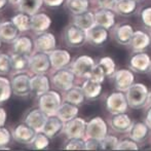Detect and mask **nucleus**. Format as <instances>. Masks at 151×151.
I'll return each instance as SVG.
<instances>
[{"label": "nucleus", "mask_w": 151, "mask_h": 151, "mask_svg": "<svg viewBox=\"0 0 151 151\" xmlns=\"http://www.w3.org/2000/svg\"><path fill=\"white\" fill-rule=\"evenodd\" d=\"M64 123L65 122L62 121L57 115L48 116L42 132H43L48 138H55L57 135H59L61 132H63Z\"/></svg>", "instance_id": "5701e85b"}, {"label": "nucleus", "mask_w": 151, "mask_h": 151, "mask_svg": "<svg viewBox=\"0 0 151 151\" xmlns=\"http://www.w3.org/2000/svg\"><path fill=\"white\" fill-rule=\"evenodd\" d=\"M67 150H86V138H71L65 144Z\"/></svg>", "instance_id": "ea45409f"}, {"label": "nucleus", "mask_w": 151, "mask_h": 151, "mask_svg": "<svg viewBox=\"0 0 151 151\" xmlns=\"http://www.w3.org/2000/svg\"><path fill=\"white\" fill-rule=\"evenodd\" d=\"M98 65L102 68V70L105 73L106 77H110L114 74V72L116 71V65L115 62L113 61V59H111L110 57H103L98 62Z\"/></svg>", "instance_id": "4c0bfd02"}, {"label": "nucleus", "mask_w": 151, "mask_h": 151, "mask_svg": "<svg viewBox=\"0 0 151 151\" xmlns=\"http://www.w3.org/2000/svg\"><path fill=\"white\" fill-rule=\"evenodd\" d=\"M75 74L73 71L68 68H62L58 69L52 76V83L57 90L66 91L73 86Z\"/></svg>", "instance_id": "7ed1b4c3"}, {"label": "nucleus", "mask_w": 151, "mask_h": 151, "mask_svg": "<svg viewBox=\"0 0 151 151\" xmlns=\"http://www.w3.org/2000/svg\"><path fill=\"white\" fill-rule=\"evenodd\" d=\"M50 138H48L43 132H39V133L36 134L35 139L32 142L33 148L37 150L45 149V148H47L48 145H50Z\"/></svg>", "instance_id": "58836bf2"}, {"label": "nucleus", "mask_w": 151, "mask_h": 151, "mask_svg": "<svg viewBox=\"0 0 151 151\" xmlns=\"http://www.w3.org/2000/svg\"><path fill=\"white\" fill-rule=\"evenodd\" d=\"M135 1H137V2H138V1H141V0H135Z\"/></svg>", "instance_id": "bf43d9fd"}, {"label": "nucleus", "mask_w": 151, "mask_h": 151, "mask_svg": "<svg viewBox=\"0 0 151 151\" xmlns=\"http://www.w3.org/2000/svg\"><path fill=\"white\" fill-rule=\"evenodd\" d=\"M12 93V81L6 77L0 76V104L7 101Z\"/></svg>", "instance_id": "e433bc0d"}, {"label": "nucleus", "mask_w": 151, "mask_h": 151, "mask_svg": "<svg viewBox=\"0 0 151 151\" xmlns=\"http://www.w3.org/2000/svg\"><path fill=\"white\" fill-rule=\"evenodd\" d=\"M12 70V61L10 57L3 52H0V74L5 75L8 74Z\"/></svg>", "instance_id": "79ce46f5"}, {"label": "nucleus", "mask_w": 151, "mask_h": 151, "mask_svg": "<svg viewBox=\"0 0 151 151\" xmlns=\"http://www.w3.org/2000/svg\"><path fill=\"white\" fill-rule=\"evenodd\" d=\"M10 140H12V134L6 127H0V147L2 146H6L9 144Z\"/></svg>", "instance_id": "de8ad7c7"}, {"label": "nucleus", "mask_w": 151, "mask_h": 151, "mask_svg": "<svg viewBox=\"0 0 151 151\" xmlns=\"http://www.w3.org/2000/svg\"><path fill=\"white\" fill-rule=\"evenodd\" d=\"M73 24L78 26L79 28L83 29V30H88L90 28L96 24L95 22V14L91 12H82L79 14H74L73 16Z\"/></svg>", "instance_id": "c756f323"}, {"label": "nucleus", "mask_w": 151, "mask_h": 151, "mask_svg": "<svg viewBox=\"0 0 151 151\" xmlns=\"http://www.w3.org/2000/svg\"><path fill=\"white\" fill-rule=\"evenodd\" d=\"M86 150H103L101 140L95 138H86Z\"/></svg>", "instance_id": "49530a36"}, {"label": "nucleus", "mask_w": 151, "mask_h": 151, "mask_svg": "<svg viewBox=\"0 0 151 151\" xmlns=\"http://www.w3.org/2000/svg\"><path fill=\"white\" fill-rule=\"evenodd\" d=\"M136 8H137V1L135 0H117L113 10L119 16L127 17L133 14Z\"/></svg>", "instance_id": "2f4dec72"}, {"label": "nucleus", "mask_w": 151, "mask_h": 151, "mask_svg": "<svg viewBox=\"0 0 151 151\" xmlns=\"http://www.w3.org/2000/svg\"><path fill=\"white\" fill-rule=\"evenodd\" d=\"M149 73L151 74V65H150V68H149Z\"/></svg>", "instance_id": "4d7b16f0"}, {"label": "nucleus", "mask_w": 151, "mask_h": 151, "mask_svg": "<svg viewBox=\"0 0 151 151\" xmlns=\"http://www.w3.org/2000/svg\"><path fill=\"white\" fill-rule=\"evenodd\" d=\"M134 32H135L134 28L131 25L123 24L116 27L113 32V35L117 43L121 44V45H129Z\"/></svg>", "instance_id": "b1692460"}, {"label": "nucleus", "mask_w": 151, "mask_h": 151, "mask_svg": "<svg viewBox=\"0 0 151 151\" xmlns=\"http://www.w3.org/2000/svg\"><path fill=\"white\" fill-rule=\"evenodd\" d=\"M138 149H139V147H138L137 142L134 141L131 138L119 141L117 148H116V150H138Z\"/></svg>", "instance_id": "37998d69"}, {"label": "nucleus", "mask_w": 151, "mask_h": 151, "mask_svg": "<svg viewBox=\"0 0 151 151\" xmlns=\"http://www.w3.org/2000/svg\"><path fill=\"white\" fill-rule=\"evenodd\" d=\"M86 121L81 117H74L73 119L64 123L63 132L68 139L71 138H86Z\"/></svg>", "instance_id": "6e6552de"}, {"label": "nucleus", "mask_w": 151, "mask_h": 151, "mask_svg": "<svg viewBox=\"0 0 151 151\" xmlns=\"http://www.w3.org/2000/svg\"><path fill=\"white\" fill-rule=\"evenodd\" d=\"M12 23L16 25V27L19 29L20 32H26L30 30V21L31 17L24 12H20V14H16L12 18Z\"/></svg>", "instance_id": "c9c22d12"}, {"label": "nucleus", "mask_w": 151, "mask_h": 151, "mask_svg": "<svg viewBox=\"0 0 151 151\" xmlns=\"http://www.w3.org/2000/svg\"><path fill=\"white\" fill-rule=\"evenodd\" d=\"M47 118L48 115L44 113L39 107L34 108L27 113L25 117V123L35 129L37 133H39V132H42Z\"/></svg>", "instance_id": "9b49d317"}, {"label": "nucleus", "mask_w": 151, "mask_h": 151, "mask_svg": "<svg viewBox=\"0 0 151 151\" xmlns=\"http://www.w3.org/2000/svg\"><path fill=\"white\" fill-rule=\"evenodd\" d=\"M95 61L90 56H80L74 60L73 63L71 64V70L75 76L78 77H90L91 71L95 67Z\"/></svg>", "instance_id": "0eeeda50"}, {"label": "nucleus", "mask_w": 151, "mask_h": 151, "mask_svg": "<svg viewBox=\"0 0 151 151\" xmlns=\"http://www.w3.org/2000/svg\"><path fill=\"white\" fill-rule=\"evenodd\" d=\"M50 82L45 74H35L31 77V91L37 97L50 91Z\"/></svg>", "instance_id": "aec40b11"}, {"label": "nucleus", "mask_w": 151, "mask_h": 151, "mask_svg": "<svg viewBox=\"0 0 151 151\" xmlns=\"http://www.w3.org/2000/svg\"><path fill=\"white\" fill-rule=\"evenodd\" d=\"M148 133H149V127H147V124L145 122H141V121L132 123L131 129L127 132L129 137L131 139H133L134 141H136L137 143L143 142L147 138Z\"/></svg>", "instance_id": "a878e982"}, {"label": "nucleus", "mask_w": 151, "mask_h": 151, "mask_svg": "<svg viewBox=\"0 0 151 151\" xmlns=\"http://www.w3.org/2000/svg\"><path fill=\"white\" fill-rule=\"evenodd\" d=\"M7 0H0V12H1L2 9H4L6 6V4H7Z\"/></svg>", "instance_id": "864d4df0"}, {"label": "nucleus", "mask_w": 151, "mask_h": 151, "mask_svg": "<svg viewBox=\"0 0 151 151\" xmlns=\"http://www.w3.org/2000/svg\"><path fill=\"white\" fill-rule=\"evenodd\" d=\"M146 105H147L148 107H151V93H149V95H148L147 103H146Z\"/></svg>", "instance_id": "5fc2aeb1"}, {"label": "nucleus", "mask_w": 151, "mask_h": 151, "mask_svg": "<svg viewBox=\"0 0 151 151\" xmlns=\"http://www.w3.org/2000/svg\"><path fill=\"white\" fill-rule=\"evenodd\" d=\"M86 96L83 93V91L80 86H72L68 91H65V101L69 102L71 104H74L76 106H80L84 103Z\"/></svg>", "instance_id": "473e14b6"}, {"label": "nucleus", "mask_w": 151, "mask_h": 151, "mask_svg": "<svg viewBox=\"0 0 151 151\" xmlns=\"http://www.w3.org/2000/svg\"><path fill=\"white\" fill-rule=\"evenodd\" d=\"M36 134L37 132L35 129L25 123V124H19L14 127V132H12V137L19 143L29 145L34 141Z\"/></svg>", "instance_id": "dca6fc26"}, {"label": "nucleus", "mask_w": 151, "mask_h": 151, "mask_svg": "<svg viewBox=\"0 0 151 151\" xmlns=\"http://www.w3.org/2000/svg\"><path fill=\"white\" fill-rule=\"evenodd\" d=\"M145 123L147 124V127H149V129H151V107L149 108V109H148L147 113H146Z\"/></svg>", "instance_id": "603ef678"}, {"label": "nucleus", "mask_w": 151, "mask_h": 151, "mask_svg": "<svg viewBox=\"0 0 151 151\" xmlns=\"http://www.w3.org/2000/svg\"><path fill=\"white\" fill-rule=\"evenodd\" d=\"M83 93L86 96V99L88 100H95L99 98V96L102 93V83L98 82L96 80H93L91 78L88 77L83 81L81 86Z\"/></svg>", "instance_id": "bb28decb"}, {"label": "nucleus", "mask_w": 151, "mask_h": 151, "mask_svg": "<svg viewBox=\"0 0 151 151\" xmlns=\"http://www.w3.org/2000/svg\"><path fill=\"white\" fill-rule=\"evenodd\" d=\"M90 78H91L93 80H96V81H98V82H101V83L104 82V79L106 78V75L103 70H102V68L100 67L98 64H96L95 67H93V71H91V73L90 75Z\"/></svg>", "instance_id": "a18cd8bd"}, {"label": "nucleus", "mask_w": 151, "mask_h": 151, "mask_svg": "<svg viewBox=\"0 0 151 151\" xmlns=\"http://www.w3.org/2000/svg\"><path fill=\"white\" fill-rule=\"evenodd\" d=\"M148 95H149V91L145 84L133 83L125 91L127 105L133 109L143 108L147 103Z\"/></svg>", "instance_id": "f257e3e1"}, {"label": "nucleus", "mask_w": 151, "mask_h": 151, "mask_svg": "<svg viewBox=\"0 0 151 151\" xmlns=\"http://www.w3.org/2000/svg\"><path fill=\"white\" fill-rule=\"evenodd\" d=\"M100 8H105V9H114L117 0H97Z\"/></svg>", "instance_id": "09e8293b"}, {"label": "nucleus", "mask_w": 151, "mask_h": 151, "mask_svg": "<svg viewBox=\"0 0 151 151\" xmlns=\"http://www.w3.org/2000/svg\"><path fill=\"white\" fill-rule=\"evenodd\" d=\"M12 93L19 97H26L30 95L31 91V77L29 74L18 72L12 77Z\"/></svg>", "instance_id": "1a4fd4ad"}, {"label": "nucleus", "mask_w": 151, "mask_h": 151, "mask_svg": "<svg viewBox=\"0 0 151 151\" xmlns=\"http://www.w3.org/2000/svg\"><path fill=\"white\" fill-rule=\"evenodd\" d=\"M52 24L50 18L45 14H35L31 16L30 21V28L33 32L37 34L46 32Z\"/></svg>", "instance_id": "6ab92c4d"}, {"label": "nucleus", "mask_w": 151, "mask_h": 151, "mask_svg": "<svg viewBox=\"0 0 151 151\" xmlns=\"http://www.w3.org/2000/svg\"><path fill=\"white\" fill-rule=\"evenodd\" d=\"M101 143H102V148H103V150H116L118 143H119V140H118V138H116L115 136H111L107 134V135L101 140Z\"/></svg>", "instance_id": "a19ab883"}, {"label": "nucleus", "mask_w": 151, "mask_h": 151, "mask_svg": "<svg viewBox=\"0 0 151 151\" xmlns=\"http://www.w3.org/2000/svg\"><path fill=\"white\" fill-rule=\"evenodd\" d=\"M65 0H43V3L48 7H59L64 3Z\"/></svg>", "instance_id": "8fccbe9b"}, {"label": "nucleus", "mask_w": 151, "mask_h": 151, "mask_svg": "<svg viewBox=\"0 0 151 151\" xmlns=\"http://www.w3.org/2000/svg\"><path fill=\"white\" fill-rule=\"evenodd\" d=\"M108 29L95 24L91 28L86 30V41L91 45L101 46L108 39Z\"/></svg>", "instance_id": "2eb2a0df"}, {"label": "nucleus", "mask_w": 151, "mask_h": 151, "mask_svg": "<svg viewBox=\"0 0 151 151\" xmlns=\"http://www.w3.org/2000/svg\"><path fill=\"white\" fill-rule=\"evenodd\" d=\"M52 67L50 56L43 52L36 50L29 57V69L34 74H45Z\"/></svg>", "instance_id": "39448f33"}, {"label": "nucleus", "mask_w": 151, "mask_h": 151, "mask_svg": "<svg viewBox=\"0 0 151 151\" xmlns=\"http://www.w3.org/2000/svg\"><path fill=\"white\" fill-rule=\"evenodd\" d=\"M6 118H7V115H6V111L3 109V108L0 107V127H3L6 122Z\"/></svg>", "instance_id": "3c124183"}, {"label": "nucleus", "mask_w": 151, "mask_h": 151, "mask_svg": "<svg viewBox=\"0 0 151 151\" xmlns=\"http://www.w3.org/2000/svg\"><path fill=\"white\" fill-rule=\"evenodd\" d=\"M9 3H12V4H17V2H18V0H7Z\"/></svg>", "instance_id": "6e6d98bb"}, {"label": "nucleus", "mask_w": 151, "mask_h": 151, "mask_svg": "<svg viewBox=\"0 0 151 151\" xmlns=\"http://www.w3.org/2000/svg\"><path fill=\"white\" fill-rule=\"evenodd\" d=\"M57 40L54 34L50 32H43L37 35V37L34 40V46L36 50L43 52L46 54H50L54 50H56Z\"/></svg>", "instance_id": "4468645a"}, {"label": "nucleus", "mask_w": 151, "mask_h": 151, "mask_svg": "<svg viewBox=\"0 0 151 151\" xmlns=\"http://www.w3.org/2000/svg\"><path fill=\"white\" fill-rule=\"evenodd\" d=\"M0 24H1V22H0Z\"/></svg>", "instance_id": "680f3d73"}, {"label": "nucleus", "mask_w": 151, "mask_h": 151, "mask_svg": "<svg viewBox=\"0 0 151 151\" xmlns=\"http://www.w3.org/2000/svg\"><path fill=\"white\" fill-rule=\"evenodd\" d=\"M10 61L12 70L16 72H24L25 70L29 69V56L14 52L10 56Z\"/></svg>", "instance_id": "72a5a7b5"}, {"label": "nucleus", "mask_w": 151, "mask_h": 151, "mask_svg": "<svg viewBox=\"0 0 151 151\" xmlns=\"http://www.w3.org/2000/svg\"><path fill=\"white\" fill-rule=\"evenodd\" d=\"M108 134L107 123L103 118L93 117L86 123V138H95V139L102 140Z\"/></svg>", "instance_id": "9d476101"}, {"label": "nucleus", "mask_w": 151, "mask_h": 151, "mask_svg": "<svg viewBox=\"0 0 151 151\" xmlns=\"http://www.w3.org/2000/svg\"><path fill=\"white\" fill-rule=\"evenodd\" d=\"M151 44V37L144 31H135L132 37L129 46L134 52H143Z\"/></svg>", "instance_id": "412c9836"}, {"label": "nucleus", "mask_w": 151, "mask_h": 151, "mask_svg": "<svg viewBox=\"0 0 151 151\" xmlns=\"http://www.w3.org/2000/svg\"><path fill=\"white\" fill-rule=\"evenodd\" d=\"M66 6L73 16L79 14L88 9L90 0H67Z\"/></svg>", "instance_id": "f704fd0d"}, {"label": "nucleus", "mask_w": 151, "mask_h": 151, "mask_svg": "<svg viewBox=\"0 0 151 151\" xmlns=\"http://www.w3.org/2000/svg\"><path fill=\"white\" fill-rule=\"evenodd\" d=\"M95 22L96 24L104 27L106 29H110L115 24V14L112 9H105L100 8L95 12Z\"/></svg>", "instance_id": "4be33fe9"}, {"label": "nucleus", "mask_w": 151, "mask_h": 151, "mask_svg": "<svg viewBox=\"0 0 151 151\" xmlns=\"http://www.w3.org/2000/svg\"><path fill=\"white\" fill-rule=\"evenodd\" d=\"M38 104H39L40 109L48 116L56 115L59 107L62 104L61 96L58 91L50 90L39 96Z\"/></svg>", "instance_id": "f03ea898"}, {"label": "nucleus", "mask_w": 151, "mask_h": 151, "mask_svg": "<svg viewBox=\"0 0 151 151\" xmlns=\"http://www.w3.org/2000/svg\"><path fill=\"white\" fill-rule=\"evenodd\" d=\"M12 50L14 52L29 56L33 50V42L27 36H20L12 42Z\"/></svg>", "instance_id": "7c9ffc66"}, {"label": "nucleus", "mask_w": 151, "mask_h": 151, "mask_svg": "<svg viewBox=\"0 0 151 151\" xmlns=\"http://www.w3.org/2000/svg\"><path fill=\"white\" fill-rule=\"evenodd\" d=\"M19 29L12 21H6L0 24V39L4 42H14L19 37Z\"/></svg>", "instance_id": "393cba45"}, {"label": "nucleus", "mask_w": 151, "mask_h": 151, "mask_svg": "<svg viewBox=\"0 0 151 151\" xmlns=\"http://www.w3.org/2000/svg\"><path fill=\"white\" fill-rule=\"evenodd\" d=\"M78 112H79V110H78L77 106L74 105V104L69 103V102H65V103H62L60 105L56 115L62 121L67 122V121L76 117L78 115Z\"/></svg>", "instance_id": "cd10ccee"}, {"label": "nucleus", "mask_w": 151, "mask_h": 151, "mask_svg": "<svg viewBox=\"0 0 151 151\" xmlns=\"http://www.w3.org/2000/svg\"><path fill=\"white\" fill-rule=\"evenodd\" d=\"M132 123H133V121H132L127 114H125V112L112 114L111 119H110L111 129L113 131H115L116 133L119 134L127 133L129 131V129H131Z\"/></svg>", "instance_id": "f3484780"}, {"label": "nucleus", "mask_w": 151, "mask_h": 151, "mask_svg": "<svg viewBox=\"0 0 151 151\" xmlns=\"http://www.w3.org/2000/svg\"><path fill=\"white\" fill-rule=\"evenodd\" d=\"M42 4L43 0H18L16 5L20 12H24L31 17L37 14Z\"/></svg>", "instance_id": "c85d7f7f"}, {"label": "nucleus", "mask_w": 151, "mask_h": 151, "mask_svg": "<svg viewBox=\"0 0 151 151\" xmlns=\"http://www.w3.org/2000/svg\"><path fill=\"white\" fill-rule=\"evenodd\" d=\"M150 37H151V34H150Z\"/></svg>", "instance_id": "052dcab7"}, {"label": "nucleus", "mask_w": 151, "mask_h": 151, "mask_svg": "<svg viewBox=\"0 0 151 151\" xmlns=\"http://www.w3.org/2000/svg\"><path fill=\"white\" fill-rule=\"evenodd\" d=\"M127 101L124 91H114L110 93L106 99V108L111 114L123 113L127 110Z\"/></svg>", "instance_id": "423d86ee"}, {"label": "nucleus", "mask_w": 151, "mask_h": 151, "mask_svg": "<svg viewBox=\"0 0 151 151\" xmlns=\"http://www.w3.org/2000/svg\"><path fill=\"white\" fill-rule=\"evenodd\" d=\"M1 43H2V40L0 39V47H1Z\"/></svg>", "instance_id": "13d9d810"}, {"label": "nucleus", "mask_w": 151, "mask_h": 151, "mask_svg": "<svg viewBox=\"0 0 151 151\" xmlns=\"http://www.w3.org/2000/svg\"><path fill=\"white\" fill-rule=\"evenodd\" d=\"M112 78H113V82L116 90L125 93L127 91V88L134 83L135 76H134V73L131 70L120 69L114 72V74L112 75Z\"/></svg>", "instance_id": "ddd939ff"}, {"label": "nucleus", "mask_w": 151, "mask_h": 151, "mask_svg": "<svg viewBox=\"0 0 151 151\" xmlns=\"http://www.w3.org/2000/svg\"><path fill=\"white\" fill-rule=\"evenodd\" d=\"M64 39L70 47H80L86 42V31L76 25H69L64 32Z\"/></svg>", "instance_id": "20e7f679"}, {"label": "nucleus", "mask_w": 151, "mask_h": 151, "mask_svg": "<svg viewBox=\"0 0 151 151\" xmlns=\"http://www.w3.org/2000/svg\"><path fill=\"white\" fill-rule=\"evenodd\" d=\"M129 69L137 73L149 72L151 65V59L149 55L143 52H136L129 59Z\"/></svg>", "instance_id": "f8f14e48"}, {"label": "nucleus", "mask_w": 151, "mask_h": 151, "mask_svg": "<svg viewBox=\"0 0 151 151\" xmlns=\"http://www.w3.org/2000/svg\"><path fill=\"white\" fill-rule=\"evenodd\" d=\"M140 17H141V22L143 26L147 30L151 31V7H146L142 9Z\"/></svg>", "instance_id": "c03bdc74"}, {"label": "nucleus", "mask_w": 151, "mask_h": 151, "mask_svg": "<svg viewBox=\"0 0 151 151\" xmlns=\"http://www.w3.org/2000/svg\"><path fill=\"white\" fill-rule=\"evenodd\" d=\"M48 56L52 67L56 70L67 67L71 62V56L65 50H54L48 54Z\"/></svg>", "instance_id": "a211bd4d"}]
</instances>
